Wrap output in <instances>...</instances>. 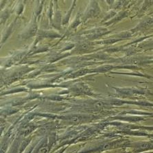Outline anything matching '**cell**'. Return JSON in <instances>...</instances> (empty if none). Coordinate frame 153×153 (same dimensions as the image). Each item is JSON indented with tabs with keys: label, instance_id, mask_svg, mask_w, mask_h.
<instances>
[{
	"label": "cell",
	"instance_id": "cell-2",
	"mask_svg": "<svg viewBox=\"0 0 153 153\" xmlns=\"http://www.w3.org/2000/svg\"><path fill=\"white\" fill-rule=\"evenodd\" d=\"M78 117H74V119H72V121H74V122H78Z\"/></svg>",
	"mask_w": 153,
	"mask_h": 153
},
{
	"label": "cell",
	"instance_id": "cell-1",
	"mask_svg": "<svg viewBox=\"0 0 153 153\" xmlns=\"http://www.w3.org/2000/svg\"><path fill=\"white\" fill-rule=\"evenodd\" d=\"M94 105L96 108H100V107H101V106H102V104L101 102H96L94 104Z\"/></svg>",
	"mask_w": 153,
	"mask_h": 153
}]
</instances>
